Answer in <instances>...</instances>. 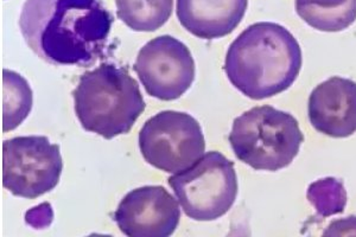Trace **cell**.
Masks as SVG:
<instances>
[{
	"label": "cell",
	"mask_w": 356,
	"mask_h": 237,
	"mask_svg": "<svg viewBox=\"0 0 356 237\" xmlns=\"http://www.w3.org/2000/svg\"><path fill=\"white\" fill-rule=\"evenodd\" d=\"M113 22L102 0H26L19 28L41 60L88 67L105 53Z\"/></svg>",
	"instance_id": "1"
},
{
	"label": "cell",
	"mask_w": 356,
	"mask_h": 237,
	"mask_svg": "<svg viewBox=\"0 0 356 237\" xmlns=\"http://www.w3.org/2000/svg\"><path fill=\"white\" fill-rule=\"evenodd\" d=\"M223 69L243 95L264 100L293 85L302 69V49L283 25L255 23L229 45Z\"/></svg>",
	"instance_id": "2"
},
{
	"label": "cell",
	"mask_w": 356,
	"mask_h": 237,
	"mask_svg": "<svg viewBox=\"0 0 356 237\" xmlns=\"http://www.w3.org/2000/svg\"><path fill=\"white\" fill-rule=\"evenodd\" d=\"M73 97L82 127L107 140L130 132L146 107L137 81L113 63L86 72Z\"/></svg>",
	"instance_id": "3"
},
{
	"label": "cell",
	"mask_w": 356,
	"mask_h": 237,
	"mask_svg": "<svg viewBox=\"0 0 356 237\" xmlns=\"http://www.w3.org/2000/svg\"><path fill=\"white\" fill-rule=\"evenodd\" d=\"M228 140L239 161L252 169L275 172L298 156L304 136L290 113L259 106L233 121Z\"/></svg>",
	"instance_id": "4"
},
{
	"label": "cell",
	"mask_w": 356,
	"mask_h": 237,
	"mask_svg": "<svg viewBox=\"0 0 356 237\" xmlns=\"http://www.w3.org/2000/svg\"><path fill=\"white\" fill-rule=\"evenodd\" d=\"M188 218L209 222L226 215L238 196L234 164L222 153L211 151L189 169L168 179Z\"/></svg>",
	"instance_id": "5"
},
{
	"label": "cell",
	"mask_w": 356,
	"mask_h": 237,
	"mask_svg": "<svg viewBox=\"0 0 356 237\" xmlns=\"http://www.w3.org/2000/svg\"><path fill=\"white\" fill-rule=\"evenodd\" d=\"M138 142L149 164L174 174L191 167L206 151L199 121L188 113L176 111H163L146 121Z\"/></svg>",
	"instance_id": "6"
},
{
	"label": "cell",
	"mask_w": 356,
	"mask_h": 237,
	"mask_svg": "<svg viewBox=\"0 0 356 237\" xmlns=\"http://www.w3.org/2000/svg\"><path fill=\"white\" fill-rule=\"evenodd\" d=\"M63 170L60 146L47 137H17L3 142V185L17 197H40L58 184Z\"/></svg>",
	"instance_id": "7"
},
{
	"label": "cell",
	"mask_w": 356,
	"mask_h": 237,
	"mask_svg": "<svg viewBox=\"0 0 356 237\" xmlns=\"http://www.w3.org/2000/svg\"><path fill=\"white\" fill-rule=\"evenodd\" d=\"M134 69L147 94L158 100H177L195 80L191 50L169 35L147 42L138 53Z\"/></svg>",
	"instance_id": "8"
},
{
	"label": "cell",
	"mask_w": 356,
	"mask_h": 237,
	"mask_svg": "<svg viewBox=\"0 0 356 237\" xmlns=\"http://www.w3.org/2000/svg\"><path fill=\"white\" fill-rule=\"evenodd\" d=\"M129 237H168L177 229L181 210L164 186L149 185L127 193L113 215Z\"/></svg>",
	"instance_id": "9"
},
{
	"label": "cell",
	"mask_w": 356,
	"mask_h": 237,
	"mask_svg": "<svg viewBox=\"0 0 356 237\" xmlns=\"http://www.w3.org/2000/svg\"><path fill=\"white\" fill-rule=\"evenodd\" d=\"M308 113L317 132L350 137L356 132V82L340 76L324 81L310 94Z\"/></svg>",
	"instance_id": "10"
},
{
	"label": "cell",
	"mask_w": 356,
	"mask_h": 237,
	"mask_svg": "<svg viewBox=\"0 0 356 237\" xmlns=\"http://www.w3.org/2000/svg\"><path fill=\"white\" fill-rule=\"evenodd\" d=\"M248 0H177V18L188 33L202 40L228 36L241 23Z\"/></svg>",
	"instance_id": "11"
},
{
	"label": "cell",
	"mask_w": 356,
	"mask_h": 237,
	"mask_svg": "<svg viewBox=\"0 0 356 237\" xmlns=\"http://www.w3.org/2000/svg\"><path fill=\"white\" fill-rule=\"evenodd\" d=\"M296 13L309 26L340 33L356 20V0H295Z\"/></svg>",
	"instance_id": "12"
},
{
	"label": "cell",
	"mask_w": 356,
	"mask_h": 237,
	"mask_svg": "<svg viewBox=\"0 0 356 237\" xmlns=\"http://www.w3.org/2000/svg\"><path fill=\"white\" fill-rule=\"evenodd\" d=\"M119 19L138 33H154L169 20L174 0H115Z\"/></svg>",
	"instance_id": "13"
},
{
	"label": "cell",
	"mask_w": 356,
	"mask_h": 237,
	"mask_svg": "<svg viewBox=\"0 0 356 237\" xmlns=\"http://www.w3.org/2000/svg\"><path fill=\"white\" fill-rule=\"evenodd\" d=\"M33 105L28 81L13 70L3 72V131L17 129L28 117Z\"/></svg>",
	"instance_id": "14"
},
{
	"label": "cell",
	"mask_w": 356,
	"mask_h": 237,
	"mask_svg": "<svg viewBox=\"0 0 356 237\" xmlns=\"http://www.w3.org/2000/svg\"><path fill=\"white\" fill-rule=\"evenodd\" d=\"M308 201L314 205L317 216L328 218L343 213L347 204V193L340 179L329 177L312 183L307 193Z\"/></svg>",
	"instance_id": "15"
},
{
	"label": "cell",
	"mask_w": 356,
	"mask_h": 237,
	"mask_svg": "<svg viewBox=\"0 0 356 237\" xmlns=\"http://www.w3.org/2000/svg\"><path fill=\"white\" fill-rule=\"evenodd\" d=\"M323 235L324 236H327V235H332V236L356 235V218L350 216L348 218L332 222V224L329 225L328 229L324 231Z\"/></svg>",
	"instance_id": "16"
}]
</instances>
